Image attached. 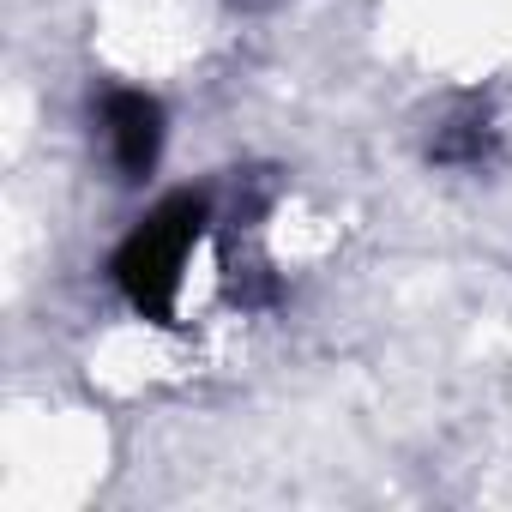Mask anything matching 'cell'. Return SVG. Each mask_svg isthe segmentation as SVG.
<instances>
[{
	"mask_svg": "<svg viewBox=\"0 0 512 512\" xmlns=\"http://www.w3.org/2000/svg\"><path fill=\"white\" fill-rule=\"evenodd\" d=\"M205 229V205L199 199H169L157 205L115 253V284L133 302V314L145 320H169L175 296H181V266Z\"/></svg>",
	"mask_w": 512,
	"mask_h": 512,
	"instance_id": "cell-1",
	"label": "cell"
},
{
	"mask_svg": "<svg viewBox=\"0 0 512 512\" xmlns=\"http://www.w3.org/2000/svg\"><path fill=\"white\" fill-rule=\"evenodd\" d=\"M103 133H109V151H115L121 175H151V163L163 151V109H157V97L115 91L103 103Z\"/></svg>",
	"mask_w": 512,
	"mask_h": 512,
	"instance_id": "cell-2",
	"label": "cell"
}]
</instances>
